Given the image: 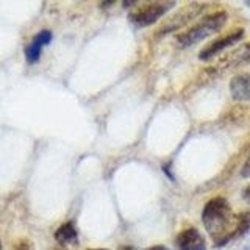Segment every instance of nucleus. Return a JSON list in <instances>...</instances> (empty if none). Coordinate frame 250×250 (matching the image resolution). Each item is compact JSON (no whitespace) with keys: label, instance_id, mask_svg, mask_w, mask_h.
<instances>
[{"label":"nucleus","instance_id":"nucleus-1","mask_svg":"<svg viewBox=\"0 0 250 250\" xmlns=\"http://www.w3.org/2000/svg\"><path fill=\"white\" fill-rule=\"evenodd\" d=\"M202 221L216 246H224L250 230V214L233 216L229 202L224 197L208 200L203 208Z\"/></svg>","mask_w":250,"mask_h":250},{"label":"nucleus","instance_id":"nucleus-2","mask_svg":"<svg viewBox=\"0 0 250 250\" xmlns=\"http://www.w3.org/2000/svg\"><path fill=\"white\" fill-rule=\"evenodd\" d=\"M227 22V13L225 11H216L205 16L200 22H197L191 28H188L185 33L178 36V44L183 47L194 45L208 36L217 33Z\"/></svg>","mask_w":250,"mask_h":250},{"label":"nucleus","instance_id":"nucleus-3","mask_svg":"<svg viewBox=\"0 0 250 250\" xmlns=\"http://www.w3.org/2000/svg\"><path fill=\"white\" fill-rule=\"evenodd\" d=\"M205 10V5L202 3H189L183 6L182 10H178L174 16H170V18L161 23V27L156 30V35H167V33H172V31H175L178 28L185 27L186 23H189L192 19H195L197 16Z\"/></svg>","mask_w":250,"mask_h":250},{"label":"nucleus","instance_id":"nucleus-4","mask_svg":"<svg viewBox=\"0 0 250 250\" xmlns=\"http://www.w3.org/2000/svg\"><path fill=\"white\" fill-rule=\"evenodd\" d=\"M172 6H174V3H172V2L170 3L169 2L147 3L144 6L138 8L136 11H133L128 16V19H130V22H133V25H136V27H147V25H152V23H155Z\"/></svg>","mask_w":250,"mask_h":250},{"label":"nucleus","instance_id":"nucleus-5","mask_svg":"<svg viewBox=\"0 0 250 250\" xmlns=\"http://www.w3.org/2000/svg\"><path fill=\"white\" fill-rule=\"evenodd\" d=\"M242 36H244V31L242 30H234L231 31V33L229 35H225V36H221V38H217L216 41H213L211 44H208L205 49H203L199 55V58L203 60V61H207V60H211L213 57H216L217 53H221L224 52L225 49H229V47H231L233 44H236L239 42Z\"/></svg>","mask_w":250,"mask_h":250},{"label":"nucleus","instance_id":"nucleus-6","mask_svg":"<svg viewBox=\"0 0 250 250\" xmlns=\"http://www.w3.org/2000/svg\"><path fill=\"white\" fill-rule=\"evenodd\" d=\"M177 247L178 250H207L205 239L195 229L183 230L177 236Z\"/></svg>","mask_w":250,"mask_h":250},{"label":"nucleus","instance_id":"nucleus-7","mask_svg":"<svg viewBox=\"0 0 250 250\" xmlns=\"http://www.w3.org/2000/svg\"><path fill=\"white\" fill-rule=\"evenodd\" d=\"M231 97L238 102H250V72L234 75L230 82Z\"/></svg>","mask_w":250,"mask_h":250},{"label":"nucleus","instance_id":"nucleus-8","mask_svg":"<svg viewBox=\"0 0 250 250\" xmlns=\"http://www.w3.org/2000/svg\"><path fill=\"white\" fill-rule=\"evenodd\" d=\"M52 41V31L49 30H42L39 31L38 35L33 36V41H31L27 49H25V57H27V61L28 62H36L39 60V57H41V49L44 45H47Z\"/></svg>","mask_w":250,"mask_h":250},{"label":"nucleus","instance_id":"nucleus-9","mask_svg":"<svg viewBox=\"0 0 250 250\" xmlns=\"http://www.w3.org/2000/svg\"><path fill=\"white\" fill-rule=\"evenodd\" d=\"M55 239H57L60 244H72L77 241V229L72 222H66L62 224L60 229L55 231Z\"/></svg>","mask_w":250,"mask_h":250},{"label":"nucleus","instance_id":"nucleus-10","mask_svg":"<svg viewBox=\"0 0 250 250\" xmlns=\"http://www.w3.org/2000/svg\"><path fill=\"white\" fill-rule=\"evenodd\" d=\"M14 250H33V249H31V246L28 244L27 241H22V242H19L18 246H16Z\"/></svg>","mask_w":250,"mask_h":250},{"label":"nucleus","instance_id":"nucleus-11","mask_svg":"<svg viewBox=\"0 0 250 250\" xmlns=\"http://www.w3.org/2000/svg\"><path fill=\"white\" fill-rule=\"evenodd\" d=\"M242 177H250V160L246 163L244 169H242Z\"/></svg>","mask_w":250,"mask_h":250},{"label":"nucleus","instance_id":"nucleus-12","mask_svg":"<svg viewBox=\"0 0 250 250\" xmlns=\"http://www.w3.org/2000/svg\"><path fill=\"white\" fill-rule=\"evenodd\" d=\"M242 195H244V199L250 203V185L246 188V189L244 191H242Z\"/></svg>","mask_w":250,"mask_h":250},{"label":"nucleus","instance_id":"nucleus-13","mask_svg":"<svg viewBox=\"0 0 250 250\" xmlns=\"http://www.w3.org/2000/svg\"><path fill=\"white\" fill-rule=\"evenodd\" d=\"M146 250H167V249L164 247V246H153V247H148Z\"/></svg>","mask_w":250,"mask_h":250},{"label":"nucleus","instance_id":"nucleus-14","mask_svg":"<svg viewBox=\"0 0 250 250\" xmlns=\"http://www.w3.org/2000/svg\"><path fill=\"white\" fill-rule=\"evenodd\" d=\"M119 250H135L133 247H130V246H124V247H121Z\"/></svg>","mask_w":250,"mask_h":250},{"label":"nucleus","instance_id":"nucleus-15","mask_svg":"<svg viewBox=\"0 0 250 250\" xmlns=\"http://www.w3.org/2000/svg\"><path fill=\"white\" fill-rule=\"evenodd\" d=\"M89 250H106V249H89Z\"/></svg>","mask_w":250,"mask_h":250},{"label":"nucleus","instance_id":"nucleus-16","mask_svg":"<svg viewBox=\"0 0 250 250\" xmlns=\"http://www.w3.org/2000/svg\"><path fill=\"white\" fill-rule=\"evenodd\" d=\"M249 5H250V3H249Z\"/></svg>","mask_w":250,"mask_h":250},{"label":"nucleus","instance_id":"nucleus-17","mask_svg":"<svg viewBox=\"0 0 250 250\" xmlns=\"http://www.w3.org/2000/svg\"><path fill=\"white\" fill-rule=\"evenodd\" d=\"M247 250H249V249H247Z\"/></svg>","mask_w":250,"mask_h":250}]
</instances>
